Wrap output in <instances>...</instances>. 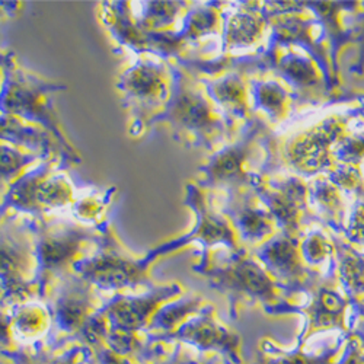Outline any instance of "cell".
<instances>
[{
	"mask_svg": "<svg viewBox=\"0 0 364 364\" xmlns=\"http://www.w3.org/2000/svg\"><path fill=\"white\" fill-rule=\"evenodd\" d=\"M347 239L354 245L364 247V200H358L350 215L347 226Z\"/></svg>",
	"mask_w": 364,
	"mask_h": 364,
	"instance_id": "27",
	"label": "cell"
},
{
	"mask_svg": "<svg viewBox=\"0 0 364 364\" xmlns=\"http://www.w3.org/2000/svg\"><path fill=\"white\" fill-rule=\"evenodd\" d=\"M80 237L76 235L50 236L41 242L40 257L46 268L57 269L69 264L77 252Z\"/></svg>",
	"mask_w": 364,
	"mask_h": 364,
	"instance_id": "16",
	"label": "cell"
},
{
	"mask_svg": "<svg viewBox=\"0 0 364 364\" xmlns=\"http://www.w3.org/2000/svg\"><path fill=\"white\" fill-rule=\"evenodd\" d=\"M354 336H357V337H364V325L363 326H360L357 331H354L353 332Z\"/></svg>",
	"mask_w": 364,
	"mask_h": 364,
	"instance_id": "30",
	"label": "cell"
},
{
	"mask_svg": "<svg viewBox=\"0 0 364 364\" xmlns=\"http://www.w3.org/2000/svg\"><path fill=\"white\" fill-rule=\"evenodd\" d=\"M277 69L284 79L301 92H319L322 87L321 75L315 63L308 57L287 54L279 60Z\"/></svg>",
	"mask_w": 364,
	"mask_h": 364,
	"instance_id": "12",
	"label": "cell"
},
{
	"mask_svg": "<svg viewBox=\"0 0 364 364\" xmlns=\"http://www.w3.org/2000/svg\"><path fill=\"white\" fill-rule=\"evenodd\" d=\"M219 287H223L236 296L250 297L261 301L269 314L294 312L286 297L287 290L271 277L265 267L251 258L237 257L233 261L216 267L210 271Z\"/></svg>",
	"mask_w": 364,
	"mask_h": 364,
	"instance_id": "1",
	"label": "cell"
},
{
	"mask_svg": "<svg viewBox=\"0 0 364 364\" xmlns=\"http://www.w3.org/2000/svg\"><path fill=\"white\" fill-rule=\"evenodd\" d=\"M175 337L201 350H216L240 364V338L210 315H203L178 328Z\"/></svg>",
	"mask_w": 364,
	"mask_h": 364,
	"instance_id": "9",
	"label": "cell"
},
{
	"mask_svg": "<svg viewBox=\"0 0 364 364\" xmlns=\"http://www.w3.org/2000/svg\"><path fill=\"white\" fill-rule=\"evenodd\" d=\"M90 303L85 293L70 291L58 300L55 315L58 325L66 331H77L87 325Z\"/></svg>",
	"mask_w": 364,
	"mask_h": 364,
	"instance_id": "14",
	"label": "cell"
},
{
	"mask_svg": "<svg viewBox=\"0 0 364 364\" xmlns=\"http://www.w3.org/2000/svg\"><path fill=\"white\" fill-rule=\"evenodd\" d=\"M261 196L283 233L297 237L309 216L306 186L299 178H289L276 184H264Z\"/></svg>",
	"mask_w": 364,
	"mask_h": 364,
	"instance_id": "5",
	"label": "cell"
},
{
	"mask_svg": "<svg viewBox=\"0 0 364 364\" xmlns=\"http://www.w3.org/2000/svg\"><path fill=\"white\" fill-rule=\"evenodd\" d=\"M347 338L340 340L333 347L322 350L321 353H305L301 348L296 351H283L269 341H264L259 357L254 364H337L341 358Z\"/></svg>",
	"mask_w": 364,
	"mask_h": 364,
	"instance_id": "11",
	"label": "cell"
},
{
	"mask_svg": "<svg viewBox=\"0 0 364 364\" xmlns=\"http://www.w3.org/2000/svg\"><path fill=\"white\" fill-rule=\"evenodd\" d=\"M200 305L201 303L198 300L181 303V305H169L158 311L154 321H151V325L165 331H171L179 325L182 326V322L200 309Z\"/></svg>",
	"mask_w": 364,
	"mask_h": 364,
	"instance_id": "22",
	"label": "cell"
},
{
	"mask_svg": "<svg viewBox=\"0 0 364 364\" xmlns=\"http://www.w3.org/2000/svg\"><path fill=\"white\" fill-rule=\"evenodd\" d=\"M300 250L309 267L319 265L328 258L336 257V245L321 232L311 233L308 237H305V240L300 244Z\"/></svg>",
	"mask_w": 364,
	"mask_h": 364,
	"instance_id": "21",
	"label": "cell"
},
{
	"mask_svg": "<svg viewBox=\"0 0 364 364\" xmlns=\"http://www.w3.org/2000/svg\"><path fill=\"white\" fill-rule=\"evenodd\" d=\"M346 119L331 117L323 123L297 137L287 149L290 164L301 172H318L332 165L333 144L346 137Z\"/></svg>",
	"mask_w": 364,
	"mask_h": 364,
	"instance_id": "3",
	"label": "cell"
},
{
	"mask_svg": "<svg viewBox=\"0 0 364 364\" xmlns=\"http://www.w3.org/2000/svg\"><path fill=\"white\" fill-rule=\"evenodd\" d=\"M172 115L181 127L197 134L213 133L219 123V118L211 111L207 101L188 89L178 98Z\"/></svg>",
	"mask_w": 364,
	"mask_h": 364,
	"instance_id": "10",
	"label": "cell"
},
{
	"mask_svg": "<svg viewBox=\"0 0 364 364\" xmlns=\"http://www.w3.org/2000/svg\"><path fill=\"white\" fill-rule=\"evenodd\" d=\"M215 94L223 105L230 107L233 111H242L247 109V94L245 86L239 79H226L222 83H219L215 89Z\"/></svg>",
	"mask_w": 364,
	"mask_h": 364,
	"instance_id": "24",
	"label": "cell"
},
{
	"mask_svg": "<svg viewBox=\"0 0 364 364\" xmlns=\"http://www.w3.org/2000/svg\"><path fill=\"white\" fill-rule=\"evenodd\" d=\"M333 156L341 164L355 165L364 161V133L344 137L338 144Z\"/></svg>",
	"mask_w": 364,
	"mask_h": 364,
	"instance_id": "25",
	"label": "cell"
},
{
	"mask_svg": "<svg viewBox=\"0 0 364 364\" xmlns=\"http://www.w3.org/2000/svg\"><path fill=\"white\" fill-rule=\"evenodd\" d=\"M311 194L323 216L337 228H343L346 207L341 190L329 178H321L315 181Z\"/></svg>",
	"mask_w": 364,
	"mask_h": 364,
	"instance_id": "15",
	"label": "cell"
},
{
	"mask_svg": "<svg viewBox=\"0 0 364 364\" xmlns=\"http://www.w3.org/2000/svg\"><path fill=\"white\" fill-rule=\"evenodd\" d=\"M360 22H361V31L364 29V14L360 16Z\"/></svg>",
	"mask_w": 364,
	"mask_h": 364,
	"instance_id": "31",
	"label": "cell"
},
{
	"mask_svg": "<svg viewBox=\"0 0 364 364\" xmlns=\"http://www.w3.org/2000/svg\"><path fill=\"white\" fill-rule=\"evenodd\" d=\"M264 267L287 291H312L322 280L301 255L297 237L279 235L269 239L259 251Z\"/></svg>",
	"mask_w": 364,
	"mask_h": 364,
	"instance_id": "2",
	"label": "cell"
},
{
	"mask_svg": "<svg viewBox=\"0 0 364 364\" xmlns=\"http://www.w3.org/2000/svg\"><path fill=\"white\" fill-rule=\"evenodd\" d=\"M176 293V286H169L144 297H126L115 300L105 309L104 318L109 322L112 331L134 333L144 325L150 323L151 316L155 318L164 300H169Z\"/></svg>",
	"mask_w": 364,
	"mask_h": 364,
	"instance_id": "8",
	"label": "cell"
},
{
	"mask_svg": "<svg viewBox=\"0 0 364 364\" xmlns=\"http://www.w3.org/2000/svg\"><path fill=\"white\" fill-rule=\"evenodd\" d=\"M264 19L255 14H239L230 21L229 40L236 46H247L258 40Z\"/></svg>",
	"mask_w": 364,
	"mask_h": 364,
	"instance_id": "19",
	"label": "cell"
},
{
	"mask_svg": "<svg viewBox=\"0 0 364 364\" xmlns=\"http://www.w3.org/2000/svg\"><path fill=\"white\" fill-rule=\"evenodd\" d=\"M102 364H132V363L127 358H124V355L107 350L105 353H102Z\"/></svg>",
	"mask_w": 364,
	"mask_h": 364,
	"instance_id": "29",
	"label": "cell"
},
{
	"mask_svg": "<svg viewBox=\"0 0 364 364\" xmlns=\"http://www.w3.org/2000/svg\"><path fill=\"white\" fill-rule=\"evenodd\" d=\"M360 338V341H361V344L364 346V337H358Z\"/></svg>",
	"mask_w": 364,
	"mask_h": 364,
	"instance_id": "32",
	"label": "cell"
},
{
	"mask_svg": "<svg viewBox=\"0 0 364 364\" xmlns=\"http://www.w3.org/2000/svg\"><path fill=\"white\" fill-rule=\"evenodd\" d=\"M338 277L336 276L331 279L322 280L312 291V300L305 308H294V312H300L306 315L308 323L305 331H303L299 348L303 347L305 341L312 337L314 333L325 329L338 328L343 332L351 336V329L346 322L347 309L350 308V301L346 297L344 291L338 290Z\"/></svg>",
	"mask_w": 364,
	"mask_h": 364,
	"instance_id": "4",
	"label": "cell"
},
{
	"mask_svg": "<svg viewBox=\"0 0 364 364\" xmlns=\"http://www.w3.org/2000/svg\"><path fill=\"white\" fill-rule=\"evenodd\" d=\"M79 271L85 280L107 290L137 286L146 280V265L115 251L82 262Z\"/></svg>",
	"mask_w": 364,
	"mask_h": 364,
	"instance_id": "6",
	"label": "cell"
},
{
	"mask_svg": "<svg viewBox=\"0 0 364 364\" xmlns=\"http://www.w3.org/2000/svg\"><path fill=\"white\" fill-rule=\"evenodd\" d=\"M248 150L250 144L247 143L223 151L210 166L211 178L222 182L244 181L247 178L245 164L248 159Z\"/></svg>",
	"mask_w": 364,
	"mask_h": 364,
	"instance_id": "17",
	"label": "cell"
},
{
	"mask_svg": "<svg viewBox=\"0 0 364 364\" xmlns=\"http://www.w3.org/2000/svg\"><path fill=\"white\" fill-rule=\"evenodd\" d=\"M329 179L341 191L351 193L358 200H364V178L355 165H338L331 172Z\"/></svg>",
	"mask_w": 364,
	"mask_h": 364,
	"instance_id": "23",
	"label": "cell"
},
{
	"mask_svg": "<svg viewBox=\"0 0 364 364\" xmlns=\"http://www.w3.org/2000/svg\"><path fill=\"white\" fill-rule=\"evenodd\" d=\"M237 223L240 232L251 240H262L274 230V218L269 211L255 208L250 204L242 205L237 210Z\"/></svg>",
	"mask_w": 364,
	"mask_h": 364,
	"instance_id": "18",
	"label": "cell"
},
{
	"mask_svg": "<svg viewBox=\"0 0 364 364\" xmlns=\"http://www.w3.org/2000/svg\"><path fill=\"white\" fill-rule=\"evenodd\" d=\"M257 100L272 117H284L289 109V95L286 89L277 82H262L257 87Z\"/></svg>",
	"mask_w": 364,
	"mask_h": 364,
	"instance_id": "20",
	"label": "cell"
},
{
	"mask_svg": "<svg viewBox=\"0 0 364 364\" xmlns=\"http://www.w3.org/2000/svg\"><path fill=\"white\" fill-rule=\"evenodd\" d=\"M127 92L140 100L161 98L166 90L165 75L155 66L141 65L126 76Z\"/></svg>",
	"mask_w": 364,
	"mask_h": 364,
	"instance_id": "13",
	"label": "cell"
},
{
	"mask_svg": "<svg viewBox=\"0 0 364 364\" xmlns=\"http://www.w3.org/2000/svg\"><path fill=\"white\" fill-rule=\"evenodd\" d=\"M337 364H364V346L354 333L348 336L346 350Z\"/></svg>",
	"mask_w": 364,
	"mask_h": 364,
	"instance_id": "28",
	"label": "cell"
},
{
	"mask_svg": "<svg viewBox=\"0 0 364 364\" xmlns=\"http://www.w3.org/2000/svg\"><path fill=\"white\" fill-rule=\"evenodd\" d=\"M336 245V272L353 311L351 333L364 325V254L351 244L333 240Z\"/></svg>",
	"mask_w": 364,
	"mask_h": 364,
	"instance_id": "7",
	"label": "cell"
},
{
	"mask_svg": "<svg viewBox=\"0 0 364 364\" xmlns=\"http://www.w3.org/2000/svg\"><path fill=\"white\" fill-rule=\"evenodd\" d=\"M47 323V318L43 309L40 308H26L23 309L15 319L16 329L26 337L37 336L38 332L44 329Z\"/></svg>",
	"mask_w": 364,
	"mask_h": 364,
	"instance_id": "26",
	"label": "cell"
}]
</instances>
